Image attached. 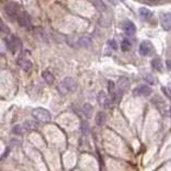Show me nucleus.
Masks as SVG:
<instances>
[{
    "label": "nucleus",
    "instance_id": "23",
    "mask_svg": "<svg viewBox=\"0 0 171 171\" xmlns=\"http://www.w3.org/2000/svg\"><path fill=\"white\" fill-rule=\"evenodd\" d=\"M131 48H132L131 42H130L129 40H127V39H124L123 41H122V43H121V49H122L123 52L130 51V49H131Z\"/></svg>",
    "mask_w": 171,
    "mask_h": 171
},
{
    "label": "nucleus",
    "instance_id": "3",
    "mask_svg": "<svg viewBox=\"0 0 171 171\" xmlns=\"http://www.w3.org/2000/svg\"><path fill=\"white\" fill-rule=\"evenodd\" d=\"M32 116L37 121L42 123H48L52 120V114L44 108H36L32 110Z\"/></svg>",
    "mask_w": 171,
    "mask_h": 171
},
{
    "label": "nucleus",
    "instance_id": "26",
    "mask_svg": "<svg viewBox=\"0 0 171 171\" xmlns=\"http://www.w3.org/2000/svg\"><path fill=\"white\" fill-rule=\"evenodd\" d=\"M81 128H82V131L85 134V132L88 131V124L85 123V122H83V123H82V125H81Z\"/></svg>",
    "mask_w": 171,
    "mask_h": 171
},
{
    "label": "nucleus",
    "instance_id": "7",
    "mask_svg": "<svg viewBox=\"0 0 171 171\" xmlns=\"http://www.w3.org/2000/svg\"><path fill=\"white\" fill-rule=\"evenodd\" d=\"M93 44V40L89 36H81L76 40V45L78 48H83V49H88Z\"/></svg>",
    "mask_w": 171,
    "mask_h": 171
},
{
    "label": "nucleus",
    "instance_id": "29",
    "mask_svg": "<svg viewBox=\"0 0 171 171\" xmlns=\"http://www.w3.org/2000/svg\"><path fill=\"white\" fill-rule=\"evenodd\" d=\"M169 88H170V91H171V84H169Z\"/></svg>",
    "mask_w": 171,
    "mask_h": 171
},
{
    "label": "nucleus",
    "instance_id": "22",
    "mask_svg": "<svg viewBox=\"0 0 171 171\" xmlns=\"http://www.w3.org/2000/svg\"><path fill=\"white\" fill-rule=\"evenodd\" d=\"M12 132L14 135H17V136H22V135H24L26 132V129L24 128L23 125H15L12 128Z\"/></svg>",
    "mask_w": 171,
    "mask_h": 171
},
{
    "label": "nucleus",
    "instance_id": "21",
    "mask_svg": "<svg viewBox=\"0 0 171 171\" xmlns=\"http://www.w3.org/2000/svg\"><path fill=\"white\" fill-rule=\"evenodd\" d=\"M152 67H153V69H155L156 71H159V72H160V71H163L164 65L159 58H154V59L152 60Z\"/></svg>",
    "mask_w": 171,
    "mask_h": 171
},
{
    "label": "nucleus",
    "instance_id": "10",
    "mask_svg": "<svg viewBox=\"0 0 171 171\" xmlns=\"http://www.w3.org/2000/svg\"><path fill=\"white\" fill-rule=\"evenodd\" d=\"M17 62H19V67H21V69L25 72H29V71L32 70V67H33V64L30 62L29 59H27V58H19V60H17Z\"/></svg>",
    "mask_w": 171,
    "mask_h": 171
},
{
    "label": "nucleus",
    "instance_id": "5",
    "mask_svg": "<svg viewBox=\"0 0 171 171\" xmlns=\"http://www.w3.org/2000/svg\"><path fill=\"white\" fill-rule=\"evenodd\" d=\"M16 21L19 25L23 28H30L31 27V17H30V14L26 11H22V12L19 13L16 17Z\"/></svg>",
    "mask_w": 171,
    "mask_h": 171
},
{
    "label": "nucleus",
    "instance_id": "13",
    "mask_svg": "<svg viewBox=\"0 0 171 171\" xmlns=\"http://www.w3.org/2000/svg\"><path fill=\"white\" fill-rule=\"evenodd\" d=\"M130 85V81L127 76H121L118 81V89H121L122 92H126L128 88H129Z\"/></svg>",
    "mask_w": 171,
    "mask_h": 171
},
{
    "label": "nucleus",
    "instance_id": "16",
    "mask_svg": "<svg viewBox=\"0 0 171 171\" xmlns=\"http://www.w3.org/2000/svg\"><path fill=\"white\" fill-rule=\"evenodd\" d=\"M139 15H140V17L143 19V21H150V19H152V16H153L152 12H151V11L147 8H140L139 9Z\"/></svg>",
    "mask_w": 171,
    "mask_h": 171
},
{
    "label": "nucleus",
    "instance_id": "6",
    "mask_svg": "<svg viewBox=\"0 0 171 171\" xmlns=\"http://www.w3.org/2000/svg\"><path fill=\"white\" fill-rule=\"evenodd\" d=\"M33 32H35L36 37H37V39L39 40V41L44 42V43H49V35L44 28L37 26L33 28Z\"/></svg>",
    "mask_w": 171,
    "mask_h": 171
},
{
    "label": "nucleus",
    "instance_id": "9",
    "mask_svg": "<svg viewBox=\"0 0 171 171\" xmlns=\"http://www.w3.org/2000/svg\"><path fill=\"white\" fill-rule=\"evenodd\" d=\"M139 52L142 56H148L153 52V44L147 40L141 42L140 46H139Z\"/></svg>",
    "mask_w": 171,
    "mask_h": 171
},
{
    "label": "nucleus",
    "instance_id": "28",
    "mask_svg": "<svg viewBox=\"0 0 171 171\" xmlns=\"http://www.w3.org/2000/svg\"><path fill=\"white\" fill-rule=\"evenodd\" d=\"M109 1H110V2H112V3H113V4L115 3V0H109Z\"/></svg>",
    "mask_w": 171,
    "mask_h": 171
},
{
    "label": "nucleus",
    "instance_id": "17",
    "mask_svg": "<svg viewBox=\"0 0 171 171\" xmlns=\"http://www.w3.org/2000/svg\"><path fill=\"white\" fill-rule=\"evenodd\" d=\"M96 124L98 126H103L105 124V121H107V116H105V112L102 111H99L97 114H96V118H95Z\"/></svg>",
    "mask_w": 171,
    "mask_h": 171
},
{
    "label": "nucleus",
    "instance_id": "1",
    "mask_svg": "<svg viewBox=\"0 0 171 171\" xmlns=\"http://www.w3.org/2000/svg\"><path fill=\"white\" fill-rule=\"evenodd\" d=\"M57 88L62 95H65V94H67V93L75 92L76 88H78V84H76L74 79L70 78V76H67V78H65L64 80L58 84Z\"/></svg>",
    "mask_w": 171,
    "mask_h": 171
},
{
    "label": "nucleus",
    "instance_id": "20",
    "mask_svg": "<svg viewBox=\"0 0 171 171\" xmlns=\"http://www.w3.org/2000/svg\"><path fill=\"white\" fill-rule=\"evenodd\" d=\"M24 128L26 129V131H31V130H36L38 128V124L35 121H26L23 124Z\"/></svg>",
    "mask_w": 171,
    "mask_h": 171
},
{
    "label": "nucleus",
    "instance_id": "31",
    "mask_svg": "<svg viewBox=\"0 0 171 171\" xmlns=\"http://www.w3.org/2000/svg\"><path fill=\"white\" fill-rule=\"evenodd\" d=\"M121 1H124V0H121Z\"/></svg>",
    "mask_w": 171,
    "mask_h": 171
},
{
    "label": "nucleus",
    "instance_id": "19",
    "mask_svg": "<svg viewBox=\"0 0 171 171\" xmlns=\"http://www.w3.org/2000/svg\"><path fill=\"white\" fill-rule=\"evenodd\" d=\"M82 112L85 115V118H91L92 115H93V107H92L89 103H85V105L82 107Z\"/></svg>",
    "mask_w": 171,
    "mask_h": 171
},
{
    "label": "nucleus",
    "instance_id": "25",
    "mask_svg": "<svg viewBox=\"0 0 171 171\" xmlns=\"http://www.w3.org/2000/svg\"><path fill=\"white\" fill-rule=\"evenodd\" d=\"M114 89H115V85H114V82H113V81H109V82H108V91H109L110 95L113 93Z\"/></svg>",
    "mask_w": 171,
    "mask_h": 171
},
{
    "label": "nucleus",
    "instance_id": "4",
    "mask_svg": "<svg viewBox=\"0 0 171 171\" xmlns=\"http://www.w3.org/2000/svg\"><path fill=\"white\" fill-rule=\"evenodd\" d=\"M4 12H6V16L11 19H16L17 15L19 13V6L17 3L13 1H9L4 6Z\"/></svg>",
    "mask_w": 171,
    "mask_h": 171
},
{
    "label": "nucleus",
    "instance_id": "30",
    "mask_svg": "<svg viewBox=\"0 0 171 171\" xmlns=\"http://www.w3.org/2000/svg\"><path fill=\"white\" fill-rule=\"evenodd\" d=\"M170 116H171V108H170Z\"/></svg>",
    "mask_w": 171,
    "mask_h": 171
},
{
    "label": "nucleus",
    "instance_id": "14",
    "mask_svg": "<svg viewBox=\"0 0 171 171\" xmlns=\"http://www.w3.org/2000/svg\"><path fill=\"white\" fill-rule=\"evenodd\" d=\"M97 101L101 107H105V108H108L110 105V100L105 92H99L97 95Z\"/></svg>",
    "mask_w": 171,
    "mask_h": 171
},
{
    "label": "nucleus",
    "instance_id": "8",
    "mask_svg": "<svg viewBox=\"0 0 171 171\" xmlns=\"http://www.w3.org/2000/svg\"><path fill=\"white\" fill-rule=\"evenodd\" d=\"M152 92H153L152 88L150 86H147V85H140V86L136 87L134 89V95L145 97V96H150L152 94Z\"/></svg>",
    "mask_w": 171,
    "mask_h": 171
},
{
    "label": "nucleus",
    "instance_id": "2",
    "mask_svg": "<svg viewBox=\"0 0 171 171\" xmlns=\"http://www.w3.org/2000/svg\"><path fill=\"white\" fill-rule=\"evenodd\" d=\"M3 42H4V44H6V49L13 54L16 53L17 51H19V49H22V46H23L21 39H19V37H16V36H13V35L10 36V37L4 38Z\"/></svg>",
    "mask_w": 171,
    "mask_h": 171
},
{
    "label": "nucleus",
    "instance_id": "18",
    "mask_svg": "<svg viewBox=\"0 0 171 171\" xmlns=\"http://www.w3.org/2000/svg\"><path fill=\"white\" fill-rule=\"evenodd\" d=\"M42 78H43V80L45 81L46 83H49V84H53L54 81H55V78H54L53 73L49 70L42 71Z\"/></svg>",
    "mask_w": 171,
    "mask_h": 171
},
{
    "label": "nucleus",
    "instance_id": "24",
    "mask_svg": "<svg viewBox=\"0 0 171 171\" xmlns=\"http://www.w3.org/2000/svg\"><path fill=\"white\" fill-rule=\"evenodd\" d=\"M108 45H109L112 49H114V51H116V49H118V43H116V41H115V40H113V39L108 41Z\"/></svg>",
    "mask_w": 171,
    "mask_h": 171
},
{
    "label": "nucleus",
    "instance_id": "27",
    "mask_svg": "<svg viewBox=\"0 0 171 171\" xmlns=\"http://www.w3.org/2000/svg\"><path fill=\"white\" fill-rule=\"evenodd\" d=\"M144 79H145V80L147 81L148 83H150V84H155V81L153 80L152 78H151V75H150V74H147V76H145Z\"/></svg>",
    "mask_w": 171,
    "mask_h": 171
},
{
    "label": "nucleus",
    "instance_id": "12",
    "mask_svg": "<svg viewBox=\"0 0 171 171\" xmlns=\"http://www.w3.org/2000/svg\"><path fill=\"white\" fill-rule=\"evenodd\" d=\"M161 26L165 30H171V14L169 13H164L160 16Z\"/></svg>",
    "mask_w": 171,
    "mask_h": 171
},
{
    "label": "nucleus",
    "instance_id": "15",
    "mask_svg": "<svg viewBox=\"0 0 171 171\" xmlns=\"http://www.w3.org/2000/svg\"><path fill=\"white\" fill-rule=\"evenodd\" d=\"M92 3L95 6V9L100 13H103L107 11V6L102 0H92Z\"/></svg>",
    "mask_w": 171,
    "mask_h": 171
},
{
    "label": "nucleus",
    "instance_id": "11",
    "mask_svg": "<svg viewBox=\"0 0 171 171\" xmlns=\"http://www.w3.org/2000/svg\"><path fill=\"white\" fill-rule=\"evenodd\" d=\"M123 29H124V31H125V33L127 36H134L135 33H136V26H135V24L132 23V22H130V21H126V22H124V24H123Z\"/></svg>",
    "mask_w": 171,
    "mask_h": 171
}]
</instances>
